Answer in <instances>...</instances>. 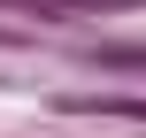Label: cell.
<instances>
[{"mask_svg":"<svg viewBox=\"0 0 146 138\" xmlns=\"http://www.w3.org/2000/svg\"><path fill=\"white\" fill-rule=\"evenodd\" d=\"M0 8H31V15H77L85 0H0Z\"/></svg>","mask_w":146,"mask_h":138,"instance_id":"3","label":"cell"},{"mask_svg":"<svg viewBox=\"0 0 146 138\" xmlns=\"http://www.w3.org/2000/svg\"><path fill=\"white\" fill-rule=\"evenodd\" d=\"M62 108H69V115H108V123H146L139 92H69Z\"/></svg>","mask_w":146,"mask_h":138,"instance_id":"1","label":"cell"},{"mask_svg":"<svg viewBox=\"0 0 146 138\" xmlns=\"http://www.w3.org/2000/svg\"><path fill=\"white\" fill-rule=\"evenodd\" d=\"M92 69H146V46H92Z\"/></svg>","mask_w":146,"mask_h":138,"instance_id":"2","label":"cell"}]
</instances>
